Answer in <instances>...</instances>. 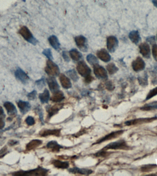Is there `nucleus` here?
Returning <instances> with one entry per match:
<instances>
[{
  "mask_svg": "<svg viewBox=\"0 0 157 176\" xmlns=\"http://www.w3.org/2000/svg\"><path fill=\"white\" fill-rule=\"evenodd\" d=\"M45 72L50 76L55 77L60 74L59 68L52 60H48L47 62V66L45 67Z\"/></svg>",
  "mask_w": 157,
  "mask_h": 176,
  "instance_id": "nucleus-1",
  "label": "nucleus"
},
{
  "mask_svg": "<svg viewBox=\"0 0 157 176\" xmlns=\"http://www.w3.org/2000/svg\"><path fill=\"white\" fill-rule=\"evenodd\" d=\"M129 148L125 140H120L109 143L102 150L106 151L108 150H128Z\"/></svg>",
  "mask_w": 157,
  "mask_h": 176,
  "instance_id": "nucleus-2",
  "label": "nucleus"
},
{
  "mask_svg": "<svg viewBox=\"0 0 157 176\" xmlns=\"http://www.w3.org/2000/svg\"><path fill=\"white\" fill-rule=\"evenodd\" d=\"M20 32L23 38L28 42L33 45H36L38 43L37 39L33 36L29 28L25 26H24L21 28Z\"/></svg>",
  "mask_w": 157,
  "mask_h": 176,
  "instance_id": "nucleus-3",
  "label": "nucleus"
},
{
  "mask_svg": "<svg viewBox=\"0 0 157 176\" xmlns=\"http://www.w3.org/2000/svg\"><path fill=\"white\" fill-rule=\"evenodd\" d=\"M76 69L78 73L84 78L91 75V69L84 61H79L77 64Z\"/></svg>",
  "mask_w": 157,
  "mask_h": 176,
  "instance_id": "nucleus-4",
  "label": "nucleus"
},
{
  "mask_svg": "<svg viewBox=\"0 0 157 176\" xmlns=\"http://www.w3.org/2000/svg\"><path fill=\"white\" fill-rule=\"evenodd\" d=\"M75 42L79 49L82 52H87L88 47L87 39L83 35H79L75 38Z\"/></svg>",
  "mask_w": 157,
  "mask_h": 176,
  "instance_id": "nucleus-5",
  "label": "nucleus"
},
{
  "mask_svg": "<svg viewBox=\"0 0 157 176\" xmlns=\"http://www.w3.org/2000/svg\"><path fill=\"white\" fill-rule=\"evenodd\" d=\"M94 73L96 77L101 80H107L108 77L107 72L103 67L96 64L93 66Z\"/></svg>",
  "mask_w": 157,
  "mask_h": 176,
  "instance_id": "nucleus-6",
  "label": "nucleus"
},
{
  "mask_svg": "<svg viewBox=\"0 0 157 176\" xmlns=\"http://www.w3.org/2000/svg\"><path fill=\"white\" fill-rule=\"evenodd\" d=\"M118 39L114 36L107 37V47L108 51L111 53H114L118 47Z\"/></svg>",
  "mask_w": 157,
  "mask_h": 176,
  "instance_id": "nucleus-7",
  "label": "nucleus"
},
{
  "mask_svg": "<svg viewBox=\"0 0 157 176\" xmlns=\"http://www.w3.org/2000/svg\"><path fill=\"white\" fill-rule=\"evenodd\" d=\"M157 119V117H153L151 118H141L135 119L127 121L125 122V124L126 126L141 124L144 123H149L153 122Z\"/></svg>",
  "mask_w": 157,
  "mask_h": 176,
  "instance_id": "nucleus-8",
  "label": "nucleus"
},
{
  "mask_svg": "<svg viewBox=\"0 0 157 176\" xmlns=\"http://www.w3.org/2000/svg\"><path fill=\"white\" fill-rule=\"evenodd\" d=\"M145 63L143 59L138 57L132 63V69L135 72H140L143 70L145 67Z\"/></svg>",
  "mask_w": 157,
  "mask_h": 176,
  "instance_id": "nucleus-9",
  "label": "nucleus"
},
{
  "mask_svg": "<svg viewBox=\"0 0 157 176\" xmlns=\"http://www.w3.org/2000/svg\"><path fill=\"white\" fill-rule=\"evenodd\" d=\"M124 131L121 130L117 131L116 132H113L110 134L107 135L105 137H103V138L98 140L95 144H98V143H102L104 141H106L107 140H111L117 138L119 137L120 135L124 133Z\"/></svg>",
  "mask_w": 157,
  "mask_h": 176,
  "instance_id": "nucleus-10",
  "label": "nucleus"
},
{
  "mask_svg": "<svg viewBox=\"0 0 157 176\" xmlns=\"http://www.w3.org/2000/svg\"><path fill=\"white\" fill-rule=\"evenodd\" d=\"M14 74L17 79L21 82L23 84H26L29 80V77L20 67H18L17 69Z\"/></svg>",
  "mask_w": 157,
  "mask_h": 176,
  "instance_id": "nucleus-11",
  "label": "nucleus"
},
{
  "mask_svg": "<svg viewBox=\"0 0 157 176\" xmlns=\"http://www.w3.org/2000/svg\"><path fill=\"white\" fill-rule=\"evenodd\" d=\"M47 82L51 91L52 93L55 92L59 89V85L58 82L57 81L55 77L50 76L47 79Z\"/></svg>",
  "mask_w": 157,
  "mask_h": 176,
  "instance_id": "nucleus-12",
  "label": "nucleus"
},
{
  "mask_svg": "<svg viewBox=\"0 0 157 176\" xmlns=\"http://www.w3.org/2000/svg\"><path fill=\"white\" fill-rule=\"evenodd\" d=\"M96 55L98 58L103 61V62H108L111 59L109 52L105 49H102L96 52Z\"/></svg>",
  "mask_w": 157,
  "mask_h": 176,
  "instance_id": "nucleus-13",
  "label": "nucleus"
},
{
  "mask_svg": "<svg viewBox=\"0 0 157 176\" xmlns=\"http://www.w3.org/2000/svg\"><path fill=\"white\" fill-rule=\"evenodd\" d=\"M48 172V170L46 169L40 168L36 169L29 172L26 173H22L20 175H33V176H45Z\"/></svg>",
  "mask_w": 157,
  "mask_h": 176,
  "instance_id": "nucleus-14",
  "label": "nucleus"
},
{
  "mask_svg": "<svg viewBox=\"0 0 157 176\" xmlns=\"http://www.w3.org/2000/svg\"><path fill=\"white\" fill-rule=\"evenodd\" d=\"M140 52L144 58H149L150 57L151 49L149 45L147 43L141 44L139 46Z\"/></svg>",
  "mask_w": 157,
  "mask_h": 176,
  "instance_id": "nucleus-15",
  "label": "nucleus"
},
{
  "mask_svg": "<svg viewBox=\"0 0 157 176\" xmlns=\"http://www.w3.org/2000/svg\"><path fill=\"white\" fill-rule=\"evenodd\" d=\"M59 80L63 88L65 89H68L72 87V83L70 80L64 74H59Z\"/></svg>",
  "mask_w": 157,
  "mask_h": 176,
  "instance_id": "nucleus-16",
  "label": "nucleus"
},
{
  "mask_svg": "<svg viewBox=\"0 0 157 176\" xmlns=\"http://www.w3.org/2000/svg\"><path fill=\"white\" fill-rule=\"evenodd\" d=\"M48 42L50 45L57 51H59L60 47V43L58 38L54 35H52L48 38Z\"/></svg>",
  "mask_w": 157,
  "mask_h": 176,
  "instance_id": "nucleus-17",
  "label": "nucleus"
},
{
  "mask_svg": "<svg viewBox=\"0 0 157 176\" xmlns=\"http://www.w3.org/2000/svg\"><path fill=\"white\" fill-rule=\"evenodd\" d=\"M69 54L72 59L75 62H78L83 58L81 52L76 49H73L69 51Z\"/></svg>",
  "mask_w": 157,
  "mask_h": 176,
  "instance_id": "nucleus-18",
  "label": "nucleus"
},
{
  "mask_svg": "<svg viewBox=\"0 0 157 176\" xmlns=\"http://www.w3.org/2000/svg\"><path fill=\"white\" fill-rule=\"evenodd\" d=\"M17 105L20 110L21 112L25 114L31 109V106L28 102L20 100L17 103Z\"/></svg>",
  "mask_w": 157,
  "mask_h": 176,
  "instance_id": "nucleus-19",
  "label": "nucleus"
},
{
  "mask_svg": "<svg viewBox=\"0 0 157 176\" xmlns=\"http://www.w3.org/2000/svg\"><path fill=\"white\" fill-rule=\"evenodd\" d=\"M129 37L131 42L135 44H137L140 40L141 37L137 31L133 30L129 33Z\"/></svg>",
  "mask_w": 157,
  "mask_h": 176,
  "instance_id": "nucleus-20",
  "label": "nucleus"
},
{
  "mask_svg": "<svg viewBox=\"0 0 157 176\" xmlns=\"http://www.w3.org/2000/svg\"><path fill=\"white\" fill-rule=\"evenodd\" d=\"M61 130H45L40 132V134L42 137L50 136V135H55L59 136L60 134Z\"/></svg>",
  "mask_w": 157,
  "mask_h": 176,
  "instance_id": "nucleus-21",
  "label": "nucleus"
},
{
  "mask_svg": "<svg viewBox=\"0 0 157 176\" xmlns=\"http://www.w3.org/2000/svg\"><path fill=\"white\" fill-rule=\"evenodd\" d=\"M64 99V94L61 91L58 90L55 92L53 93L51 100L54 102H60Z\"/></svg>",
  "mask_w": 157,
  "mask_h": 176,
  "instance_id": "nucleus-22",
  "label": "nucleus"
},
{
  "mask_svg": "<svg viewBox=\"0 0 157 176\" xmlns=\"http://www.w3.org/2000/svg\"><path fill=\"white\" fill-rule=\"evenodd\" d=\"M69 172L73 173H79L83 175H89L91 174L92 171L91 170L87 169H80L79 168H71L69 170Z\"/></svg>",
  "mask_w": 157,
  "mask_h": 176,
  "instance_id": "nucleus-23",
  "label": "nucleus"
},
{
  "mask_svg": "<svg viewBox=\"0 0 157 176\" xmlns=\"http://www.w3.org/2000/svg\"><path fill=\"white\" fill-rule=\"evenodd\" d=\"M39 99L42 103H47L50 99V93L47 89H45L43 92L39 94Z\"/></svg>",
  "mask_w": 157,
  "mask_h": 176,
  "instance_id": "nucleus-24",
  "label": "nucleus"
},
{
  "mask_svg": "<svg viewBox=\"0 0 157 176\" xmlns=\"http://www.w3.org/2000/svg\"><path fill=\"white\" fill-rule=\"evenodd\" d=\"M63 107V104H57L49 108V109H47V112H48L49 116L51 117L56 114Z\"/></svg>",
  "mask_w": 157,
  "mask_h": 176,
  "instance_id": "nucleus-25",
  "label": "nucleus"
},
{
  "mask_svg": "<svg viewBox=\"0 0 157 176\" xmlns=\"http://www.w3.org/2000/svg\"><path fill=\"white\" fill-rule=\"evenodd\" d=\"M42 141L39 139H34L32 140L26 146V148L28 150H31L35 148H37L38 146L42 144Z\"/></svg>",
  "mask_w": 157,
  "mask_h": 176,
  "instance_id": "nucleus-26",
  "label": "nucleus"
},
{
  "mask_svg": "<svg viewBox=\"0 0 157 176\" xmlns=\"http://www.w3.org/2000/svg\"><path fill=\"white\" fill-rule=\"evenodd\" d=\"M4 106L7 110L9 114H15L17 112V109L15 105L10 102H6L4 104Z\"/></svg>",
  "mask_w": 157,
  "mask_h": 176,
  "instance_id": "nucleus-27",
  "label": "nucleus"
},
{
  "mask_svg": "<svg viewBox=\"0 0 157 176\" xmlns=\"http://www.w3.org/2000/svg\"><path fill=\"white\" fill-rule=\"evenodd\" d=\"M54 166L58 168H67L69 166V163L67 161H61L55 160L52 162Z\"/></svg>",
  "mask_w": 157,
  "mask_h": 176,
  "instance_id": "nucleus-28",
  "label": "nucleus"
},
{
  "mask_svg": "<svg viewBox=\"0 0 157 176\" xmlns=\"http://www.w3.org/2000/svg\"><path fill=\"white\" fill-rule=\"evenodd\" d=\"M141 110L144 111H149L154 109H157V101L151 102L143 105L140 108Z\"/></svg>",
  "mask_w": 157,
  "mask_h": 176,
  "instance_id": "nucleus-29",
  "label": "nucleus"
},
{
  "mask_svg": "<svg viewBox=\"0 0 157 176\" xmlns=\"http://www.w3.org/2000/svg\"><path fill=\"white\" fill-rule=\"evenodd\" d=\"M47 147L49 149H51L54 151H58L60 149L63 148V147L58 144V143L55 141H52L48 143L47 145Z\"/></svg>",
  "mask_w": 157,
  "mask_h": 176,
  "instance_id": "nucleus-30",
  "label": "nucleus"
},
{
  "mask_svg": "<svg viewBox=\"0 0 157 176\" xmlns=\"http://www.w3.org/2000/svg\"><path fill=\"white\" fill-rule=\"evenodd\" d=\"M87 60L89 64L93 66L96 64H99V61L98 58L92 54H89L87 55Z\"/></svg>",
  "mask_w": 157,
  "mask_h": 176,
  "instance_id": "nucleus-31",
  "label": "nucleus"
},
{
  "mask_svg": "<svg viewBox=\"0 0 157 176\" xmlns=\"http://www.w3.org/2000/svg\"><path fill=\"white\" fill-rule=\"evenodd\" d=\"M66 74L74 81H77L79 79V76L75 69L69 70L66 72Z\"/></svg>",
  "mask_w": 157,
  "mask_h": 176,
  "instance_id": "nucleus-32",
  "label": "nucleus"
},
{
  "mask_svg": "<svg viewBox=\"0 0 157 176\" xmlns=\"http://www.w3.org/2000/svg\"><path fill=\"white\" fill-rule=\"evenodd\" d=\"M106 68L108 73L111 75L114 74L119 70L118 68L114 63H109L107 66Z\"/></svg>",
  "mask_w": 157,
  "mask_h": 176,
  "instance_id": "nucleus-33",
  "label": "nucleus"
},
{
  "mask_svg": "<svg viewBox=\"0 0 157 176\" xmlns=\"http://www.w3.org/2000/svg\"><path fill=\"white\" fill-rule=\"evenodd\" d=\"M157 168L156 164H147L142 166L141 170L142 172H149Z\"/></svg>",
  "mask_w": 157,
  "mask_h": 176,
  "instance_id": "nucleus-34",
  "label": "nucleus"
},
{
  "mask_svg": "<svg viewBox=\"0 0 157 176\" xmlns=\"http://www.w3.org/2000/svg\"><path fill=\"white\" fill-rule=\"evenodd\" d=\"M42 54L47 58L48 60H52L53 59L52 51L50 48H47L45 49L42 52Z\"/></svg>",
  "mask_w": 157,
  "mask_h": 176,
  "instance_id": "nucleus-35",
  "label": "nucleus"
},
{
  "mask_svg": "<svg viewBox=\"0 0 157 176\" xmlns=\"http://www.w3.org/2000/svg\"><path fill=\"white\" fill-rule=\"evenodd\" d=\"M156 95H157V87L156 88H154V89L150 91L148 95L147 96L146 98V100H149V99L155 96Z\"/></svg>",
  "mask_w": 157,
  "mask_h": 176,
  "instance_id": "nucleus-36",
  "label": "nucleus"
},
{
  "mask_svg": "<svg viewBox=\"0 0 157 176\" xmlns=\"http://www.w3.org/2000/svg\"><path fill=\"white\" fill-rule=\"evenodd\" d=\"M138 80L139 83L142 86H147L148 85V81H147V76H145V77L143 78L139 77Z\"/></svg>",
  "mask_w": 157,
  "mask_h": 176,
  "instance_id": "nucleus-37",
  "label": "nucleus"
},
{
  "mask_svg": "<svg viewBox=\"0 0 157 176\" xmlns=\"http://www.w3.org/2000/svg\"><path fill=\"white\" fill-rule=\"evenodd\" d=\"M36 83L39 89H42V88L45 86V81L43 78H41L40 80H37L36 82Z\"/></svg>",
  "mask_w": 157,
  "mask_h": 176,
  "instance_id": "nucleus-38",
  "label": "nucleus"
},
{
  "mask_svg": "<svg viewBox=\"0 0 157 176\" xmlns=\"http://www.w3.org/2000/svg\"><path fill=\"white\" fill-rule=\"evenodd\" d=\"M25 122L28 125H30V126L34 125L35 123V119L33 117L31 116L27 117V118L25 120Z\"/></svg>",
  "mask_w": 157,
  "mask_h": 176,
  "instance_id": "nucleus-39",
  "label": "nucleus"
},
{
  "mask_svg": "<svg viewBox=\"0 0 157 176\" xmlns=\"http://www.w3.org/2000/svg\"><path fill=\"white\" fill-rule=\"evenodd\" d=\"M152 53H153L154 59L157 61V45L156 44H154L153 45V48H152Z\"/></svg>",
  "mask_w": 157,
  "mask_h": 176,
  "instance_id": "nucleus-40",
  "label": "nucleus"
},
{
  "mask_svg": "<svg viewBox=\"0 0 157 176\" xmlns=\"http://www.w3.org/2000/svg\"><path fill=\"white\" fill-rule=\"evenodd\" d=\"M36 95H37V92L36 91V90H34L33 91L29 93V94L27 96L28 98L30 100H34L36 99Z\"/></svg>",
  "mask_w": 157,
  "mask_h": 176,
  "instance_id": "nucleus-41",
  "label": "nucleus"
},
{
  "mask_svg": "<svg viewBox=\"0 0 157 176\" xmlns=\"http://www.w3.org/2000/svg\"><path fill=\"white\" fill-rule=\"evenodd\" d=\"M62 56H63V58L64 59V61L66 62H68L70 61V58L68 55L67 51H63L62 52Z\"/></svg>",
  "mask_w": 157,
  "mask_h": 176,
  "instance_id": "nucleus-42",
  "label": "nucleus"
},
{
  "mask_svg": "<svg viewBox=\"0 0 157 176\" xmlns=\"http://www.w3.org/2000/svg\"><path fill=\"white\" fill-rule=\"evenodd\" d=\"M106 86L107 89L109 90H113L114 89V85L111 81L107 82L106 83Z\"/></svg>",
  "mask_w": 157,
  "mask_h": 176,
  "instance_id": "nucleus-43",
  "label": "nucleus"
},
{
  "mask_svg": "<svg viewBox=\"0 0 157 176\" xmlns=\"http://www.w3.org/2000/svg\"><path fill=\"white\" fill-rule=\"evenodd\" d=\"M147 42H149L151 44H152L155 42V36L149 37V38L147 39Z\"/></svg>",
  "mask_w": 157,
  "mask_h": 176,
  "instance_id": "nucleus-44",
  "label": "nucleus"
},
{
  "mask_svg": "<svg viewBox=\"0 0 157 176\" xmlns=\"http://www.w3.org/2000/svg\"><path fill=\"white\" fill-rule=\"evenodd\" d=\"M93 80V78H92V76L91 75H90V76H88L86 78H85V81H86V83H90Z\"/></svg>",
  "mask_w": 157,
  "mask_h": 176,
  "instance_id": "nucleus-45",
  "label": "nucleus"
},
{
  "mask_svg": "<svg viewBox=\"0 0 157 176\" xmlns=\"http://www.w3.org/2000/svg\"><path fill=\"white\" fill-rule=\"evenodd\" d=\"M5 126V123L2 120L0 119V129L3 128Z\"/></svg>",
  "mask_w": 157,
  "mask_h": 176,
  "instance_id": "nucleus-46",
  "label": "nucleus"
},
{
  "mask_svg": "<svg viewBox=\"0 0 157 176\" xmlns=\"http://www.w3.org/2000/svg\"><path fill=\"white\" fill-rule=\"evenodd\" d=\"M152 2H153L154 5V6L156 8H157V0H153V1H152Z\"/></svg>",
  "mask_w": 157,
  "mask_h": 176,
  "instance_id": "nucleus-47",
  "label": "nucleus"
},
{
  "mask_svg": "<svg viewBox=\"0 0 157 176\" xmlns=\"http://www.w3.org/2000/svg\"><path fill=\"white\" fill-rule=\"evenodd\" d=\"M4 114V111L2 108L0 107V116L3 115Z\"/></svg>",
  "mask_w": 157,
  "mask_h": 176,
  "instance_id": "nucleus-48",
  "label": "nucleus"
},
{
  "mask_svg": "<svg viewBox=\"0 0 157 176\" xmlns=\"http://www.w3.org/2000/svg\"></svg>",
  "mask_w": 157,
  "mask_h": 176,
  "instance_id": "nucleus-49",
  "label": "nucleus"
}]
</instances>
